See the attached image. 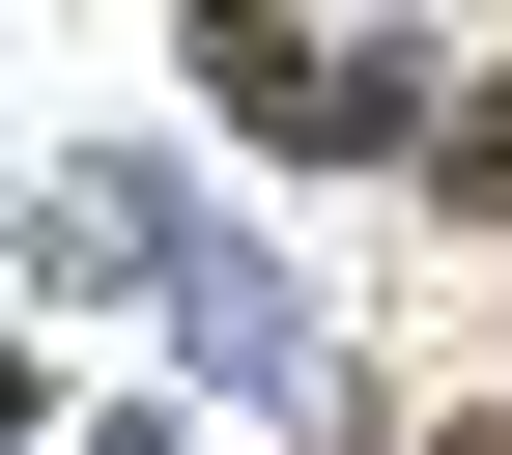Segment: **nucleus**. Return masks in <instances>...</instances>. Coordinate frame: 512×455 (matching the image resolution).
<instances>
[{"label": "nucleus", "instance_id": "1", "mask_svg": "<svg viewBox=\"0 0 512 455\" xmlns=\"http://www.w3.org/2000/svg\"><path fill=\"white\" fill-rule=\"evenodd\" d=\"M427 171H456V200L512 228V57H456V114H427Z\"/></svg>", "mask_w": 512, "mask_h": 455}, {"label": "nucleus", "instance_id": "2", "mask_svg": "<svg viewBox=\"0 0 512 455\" xmlns=\"http://www.w3.org/2000/svg\"><path fill=\"white\" fill-rule=\"evenodd\" d=\"M456 455H512V427H456Z\"/></svg>", "mask_w": 512, "mask_h": 455}]
</instances>
